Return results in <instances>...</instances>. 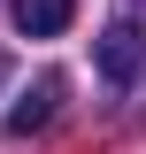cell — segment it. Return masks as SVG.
Wrapping results in <instances>:
<instances>
[{
  "mask_svg": "<svg viewBox=\"0 0 146 154\" xmlns=\"http://www.w3.org/2000/svg\"><path fill=\"white\" fill-rule=\"evenodd\" d=\"M62 93H69L62 77H38L31 93L8 108V139H31V131H46V123H54V108H62Z\"/></svg>",
  "mask_w": 146,
  "mask_h": 154,
  "instance_id": "obj_1",
  "label": "cell"
},
{
  "mask_svg": "<svg viewBox=\"0 0 146 154\" xmlns=\"http://www.w3.org/2000/svg\"><path fill=\"white\" fill-rule=\"evenodd\" d=\"M77 23V0H16V31L23 38H62Z\"/></svg>",
  "mask_w": 146,
  "mask_h": 154,
  "instance_id": "obj_3",
  "label": "cell"
},
{
  "mask_svg": "<svg viewBox=\"0 0 146 154\" xmlns=\"http://www.w3.org/2000/svg\"><path fill=\"white\" fill-rule=\"evenodd\" d=\"M0 85H8V54H0Z\"/></svg>",
  "mask_w": 146,
  "mask_h": 154,
  "instance_id": "obj_4",
  "label": "cell"
},
{
  "mask_svg": "<svg viewBox=\"0 0 146 154\" xmlns=\"http://www.w3.org/2000/svg\"><path fill=\"white\" fill-rule=\"evenodd\" d=\"M100 77H108L115 93L138 77V31H131V23H108V31H100Z\"/></svg>",
  "mask_w": 146,
  "mask_h": 154,
  "instance_id": "obj_2",
  "label": "cell"
}]
</instances>
